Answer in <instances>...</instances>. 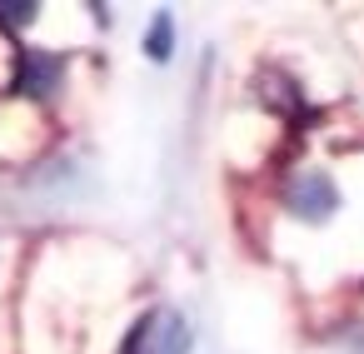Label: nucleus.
<instances>
[{
  "label": "nucleus",
  "instance_id": "obj_1",
  "mask_svg": "<svg viewBox=\"0 0 364 354\" xmlns=\"http://www.w3.org/2000/svg\"><path fill=\"white\" fill-rule=\"evenodd\" d=\"M120 354H190V319L180 309L160 304V309H150L130 329V339H125Z\"/></svg>",
  "mask_w": 364,
  "mask_h": 354
},
{
  "label": "nucleus",
  "instance_id": "obj_2",
  "mask_svg": "<svg viewBox=\"0 0 364 354\" xmlns=\"http://www.w3.org/2000/svg\"><path fill=\"white\" fill-rule=\"evenodd\" d=\"M284 210H294L299 220L319 225V220H329L339 210V190H334V180L324 170H299L289 180V190H284Z\"/></svg>",
  "mask_w": 364,
  "mask_h": 354
},
{
  "label": "nucleus",
  "instance_id": "obj_3",
  "mask_svg": "<svg viewBox=\"0 0 364 354\" xmlns=\"http://www.w3.org/2000/svg\"><path fill=\"white\" fill-rule=\"evenodd\" d=\"M60 75H65V60L50 55V50H21L16 55V95L50 100L60 90Z\"/></svg>",
  "mask_w": 364,
  "mask_h": 354
},
{
  "label": "nucleus",
  "instance_id": "obj_4",
  "mask_svg": "<svg viewBox=\"0 0 364 354\" xmlns=\"http://www.w3.org/2000/svg\"><path fill=\"white\" fill-rule=\"evenodd\" d=\"M145 55H150L155 65H165V60L175 55V16H170V11H155V21H150V31H145Z\"/></svg>",
  "mask_w": 364,
  "mask_h": 354
},
{
  "label": "nucleus",
  "instance_id": "obj_5",
  "mask_svg": "<svg viewBox=\"0 0 364 354\" xmlns=\"http://www.w3.org/2000/svg\"><path fill=\"white\" fill-rule=\"evenodd\" d=\"M36 16H41L36 0H0V26L6 31H26V26H36Z\"/></svg>",
  "mask_w": 364,
  "mask_h": 354
}]
</instances>
